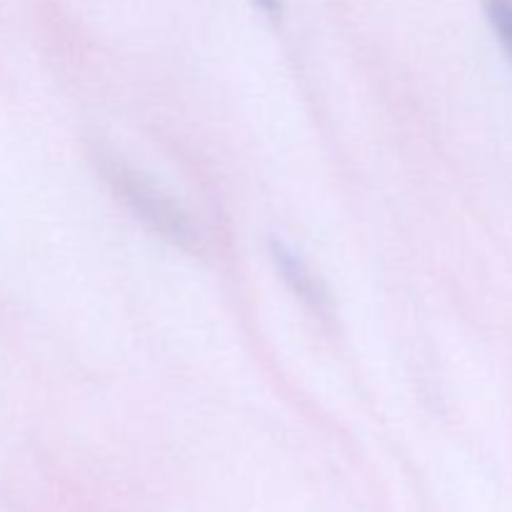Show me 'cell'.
I'll list each match as a JSON object with an SVG mask.
<instances>
[{
  "label": "cell",
  "instance_id": "cell-2",
  "mask_svg": "<svg viewBox=\"0 0 512 512\" xmlns=\"http://www.w3.org/2000/svg\"><path fill=\"white\" fill-rule=\"evenodd\" d=\"M273 260H275V265H278V270H280V275H283L285 283L290 285V290H293V293L298 295L303 303H308L310 308H315V310L325 308L328 298H325L323 288H320V283L315 280V275L308 270V265H305L303 260L293 253V250L285 248L283 243H273Z\"/></svg>",
  "mask_w": 512,
  "mask_h": 512
},
{
  "label": "cell",
  "instance_id": "cell-3",
  "mask_svg": "<svg viewBox=\"0 0 512 512\" xmlns=\"http://www.w3.org/2000/svg\"><path fill=\"white\" fill-rule=\"evenodd\" d=\"M485 18L512 63V0H485Z\"/></svg>",
  "mask_w": 512,
  "mask_h": 512
},
{
  "label": "cell",
  "instance_id": "cell-1",
  "mask_svg": "<svg viewBox=\"0 0 512 512\" xmlns=\"http://www.w3.org/2000/svg\"><path fill=\"white\" fill-rule=\"evenodd\" d=\"M98 168L103 173L105 183L120 198V203L140 220L148 230L160 235L163 240L173 243L175 248H183L195 253L200 250V233L195 230L193 220L168 198L160 193L150 180L135 173L130 165L118 160L115 155L100 153Z\"/></svg>",
  "mask_w": 512,
  "mask_h": 512
},
{
  "label": "cell",
  "instance_id": "cell-4",
  "mask_svg": "<svg viewBox=\"0 0 512 512\" xmlns=\"http://www.w3.org/2000/svg\"><path fill=\"white\" fill-rule=\"evenodd\" d=\"M255 5H258V8L263 10V13H268L270 18L280 13V0H255Z\"/></svg>",
  "mask_w": 512,
  "mask_h": 512
}]
</instances>
